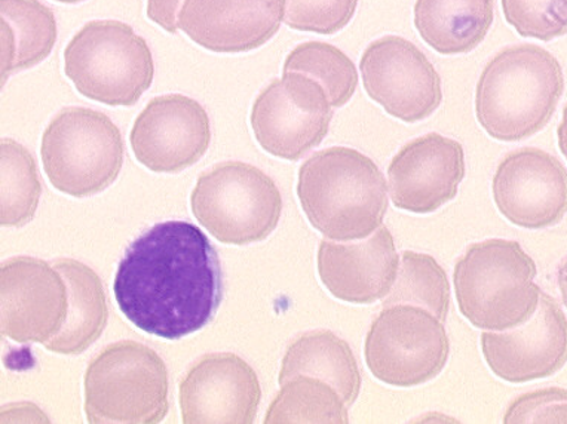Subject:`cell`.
I'll return each instance as SVG.
<instances>
[{"instance_id": "obj_27", "label": "cell", "mask_w": 567, "mask_h": 424, "mask_svg": "<svg viewBox=\"0 0 567 424\" xmlns=\"http://www.w3.org/2000/svg\"><path fill=\"white\" fill-rule=\"evenodd\" d=\"M2 19L12 25L19 43L16 72L41 64L54 50L59 28L54 11L41 0H0Z\"/></svg>"}, {"instance_id": "obj_2", "label": "cell", "mask_w": 567, "mask_h": 424, "mask_svg": "<svg viewBox=\"0 0 567 424\" xmlns=\"http://www.w3.org/2000/svg\"><path fill=\"white\" fill-rule=\"evenodd\" d=\"M298 196L313 229L338 242L372 236L390 204L386 178L374 161L342 146L324 148L303 162Z\"/></svg>"}, {"instance_id": "obj_35", "label": "cell", "mask_w": 567, "mask_h": 424, "mask_svg": "<svg viewBox=\"0 0 567 424\" xmlns=\"http://www.w3.org/2000/svg\"><path fill=\"white\" fill-rule=\"evenodd\" d=\"M54 2L65 3V6H75V3L86 2V0H54Z\"/></svg>"}, {"instance_id": "obj_23", "label": "cell", "mask_w": 567, "mask_h": 424, "mask_svg": "<svg viewBox=\"0 0 567 424\" xmlns=\"http://www.w3.org/2000/svg\"><path fill=\"white\" fill-rule=\"evenodd\" d=\"M265 423L348 424V405L324 380L296 375L281 384V391L269 405Z\"/></svg>"}, {"instance_id": "obj_32", "label": "cell", "mask_w": 567, "mask_h": 424, "mask_svg": "<svg viewBox=\"0 0 567 424\" xmlns=\"http://www.w3.org/2000/svg\"><path fill=\"white\" fill-rule=\"evenodd\" d=\"M17 55H19V43H17L16 30L6 19H2V86L16 72Z\"/></svg>"}, {"instance_id": "obj_7", "label": "cell", "mask_w": 567, "mask_h": 424, "mask_svg": "<svg viewBox=\"0 0 567 424\" xmlns=\"http://www.w3.org/2000/svg\"><path fill=\"white\" fill-rule=\"evenodd\" d=\"M124 155L120 128L93 108H61L43 131L41 156L48 180L73 198H89L112 186Z\"/></svg>"}, {"instance_id": "obj_21", "label": "cell", "mask_w": 567, "mask_h": 424, "mask_svg": "<svg viewBox=\"0 0 567 424\" xmlns=\"http://www.w3.org/2000/svg\"><path fill=\"white\" fill-rule=\"evenodd\" d=\"M52 266L68 283L69 313L59 334L43 347L59 355H81L97 342L107 325L106 292L99 275L81 261L61 259Z\"/></svg>"}, {"instance_id": "obj_18", "label": "cell", "mask_w": 567, "mask_h": 424, "mask_svg": "<svg viewBox=\"0 0 567 424\" xmlns=\"http://www.w3.org/2000/svg\"><path fill=\"white\" fill-rule=\"evenodd\" d=\"M286 0H185L178 30L216 54L259 50L286 20Z\"/></svg>"}, {"instance_id": "obj_9", "label": "cell", "mask_w": 567, "mask_h": 424, "mask_svg": "<svg viewBox=\"0 0 567 424\" xmlns=\"http://www.w3.org/2000/svg\"><path fill=\"white\" fill-rule=\"evenodd\" d=\"M451 355L446 328L429 310L412 304L383 308L365 335L370 373L394 387L421 386L442 373Z\"/></svg>"}, {"instance_id": "obj_31", "label": "cell", "mask_w": 567, "mask_h": 424, "mask_svg": "<svg viewBox=\"0 0 567 424\" xmlns=\"http://www.w3.org/2000/svg\"><path fill=\"white\" fill-rule=\"evenodd\" d=\"M185 0H147V19L169 34H177V17Z\"/></svg>"}, {"instance_id": "obj_34", "label": "cell", "mask_w": 567, "mask_h": 424, "mask_svg": "<svg viewBox=\"0 0 567 424\" xmlns=\"http://www.w3.org/2000/svg\"><path fill=\"white\" fill-rule=\"evenodd\" d=\"M557 282L558 288H560L563 303H565L567 308V257H565L560 266H558Z\"/></svg>"}, {"instance_id": "obj_29", "label": "cell", "mask_w": 567, "mask_h": 424, "mask_svg": "<svg viewBox=\"0 0 567 424\" xmlns=\"http://www.w3.org/2000/svg\"><path fill=\"white\" fill-rule=\"evenodd\" d=\"M286 24L298 32L339 33L355 15L359 0H286Z\"/></svg>"}, {"instance_id": "obj_16", "label": "cell", "mask_w": 567, "mask_h": 424, "mask_svg": "<svg viewBox=\"0 0 567 424\" xmlns=\"http://www.w3.org/2000/svg\"><path fill=\"white\" fill-rule=\"evenodd\" d=\"M261 401L256 371L234 353H212L178 386L185 424H252Z\"/></svg>"}, {"instance_id": "obj_10", "label": "cell", "mask_w": 567, "mask_h": 424, "mask_svg": "<svg viewBox=\"0 0 567 424\" xmlns=\"http://www.w3.org/2000/svg\"><path fill=\"white\" fill-rule=\"evenodd\" d=\"M331 120L333 106L321 83L298 72L270 81L252 103L250 116L260 147L293 162L320 146Z\"/></svg>"}, {"instance_id": "obj_20", "label": "cell", "mask_w": 567, "mask_h": 424, "mask_svg": "<svg viewBox=\"0 0 567 424\" xmlns=\"http://www.w3.org/2000/svg\"><path fill=\"white\" fill-rule=\"evenodd\" d=\"M495 19V0H416L414 28L442 55L468 54Z\"/></svg>"}, {"instance_id": "obj_4", "label": "cell", "mask_w": 567, "mask_h": 424, "mask_svg": "<svg viewBox=\"0 0 567 424\" xmlns=\"http://www.w3.org/2000/svg\"><path fill=\"white\" fill-rule=\"evenodd\" d=\"M535 260L517 240L470 245L453 272L460 312L483 331H507L525 323L539 304Z\"/></svg>"}, {"instance_id": "obj_26", "label": "cell", "mask_w": 567, "mask_h": 424, "mask_svg": "<svg viewBox=\"0 0 567 424\" xmlns=\"http://www.w3.org/2000/svg\"><path fill=\"white\" fill-rule=\"evenodd\" d=\"M282 70L284 73H303L320 82L333 108L351 102L359 86V72L353 61L338 46L327 42L300 43L287 55Z\"/></svg>"}, {"instance_id": "obj_12", "label": "cell", "mask_w": 567, "mask_h": 424, "mask_svg": "<svg viewBox=\"0 0 567 424\" xmlns=\"http://www.w3.org/2000/svg\"><path fill=\"white\" fill-rule=\"evenodd\" d=\"M69 313L68 283L34 257H12L0 269V328L17 343L51 342Z\"/></svg>"}, {"instance_id": "obj_13", "label": "cell", "mask_w": 567, "mask_h": 424, "mask_svg": "<svg viewBox=\"0 0 567 424\" xmlns=\"http://www.w3.org/2000/svg\"><path fill=\"white\" fill-rule=\"evenodd\" d=\"M135 159L154 173L176 174L203 159L212 143L205 107L183 94L152 99L130 134Z\"/></svg>"}, {"instance_id": "obj_28", "label": "cell", "mask_w": 567, "mask_h": 424, "mask_svg": "<svg viewBox=\"0 0 567 424\" xmlns=\"http://www.w3.org/2000/svg\"><path fill=\"white\" fill-rule=\"evenodd\" d=\"M505 20L523 38L549 42L567 34V0H501Z\"/></svg>"}, {"instance_id": "obj_14", "label": "cell", "mask_w": 567, "mask_h": 424, "mask_svg": "<svg viewBox=\"0 0 567 424\" xmlns=\"http://www.w3.org/2000/svg\"><path fill=\"white\" fill-rule=\"evenodd\" d=\"M499 213L523 229H547L567 214V169L538 147H522L501 161L492 182Z\"/></svg>"}, {"instance_id": "obj_8", "label": "cell", "mask_w": 567, "mask_h": 424, "mask_svg": "<svg viewBox=\"0 0 567 424\" xmlns=\"http://www.w3.org/2000/svg\"><path fill=\"white\" fill-rule=\"evenodd\" d=\"M190 205L200 226L238 247L269 238L282 214L281 192L272 178L241 161L220 162L200 174Z\"/></svg>"}, {"instance_id": "obj_11", "label": "cell", "mask_w": 567, "mask_h": 424, "mask_svg": "<svg viewBox=\"0 0 567 424\" xmlns=\"http://www.w3.org/2000/svg\"><path fill=\"white\" fill-rule=\"evenodd\" d=\"M360 72L369 97L405 124L426 120L443 102L442 77L434 64L413 42L395 34L365 48Z\"/></svg>"}, {"instance_id": "obj_22", "label": "cell", "mask_w": 567, "mask_h": 424, "mask_svg": "<svg viewBox=\"0 0 567 424\" xmlns=\"http://www.w3.org/2000/svg\"><path fill=\"white\" fill-rule=\"evenodd\" d=\"M296 375L324 380L352 406L359 400L361 378L359 362L351 347L331 331L305 332L287 349L279 371V384Z\"/></svg>"}, {"instance_id": "obj_19", "label": "cell", "mask_w": 567, "mask_h": 424, "mask_svg": "<svg viewBox=\"0 0 567 424\" xmlns=\"http://www.w3.org/2000/svg\"><path fill=\"white\" fill-rule=\"evenodd\" d=\"M317 260L318 275L330 294L352 304L385 299L400 268L394 238L386 226L361 240L322 239Z\"/></svg>"}, {"instance_id": "obj_3", "label": "cell", "mask_w": 567, "mask_h": 424, "mask_svg": "<svg viewBox=\"0 0 567 424\" xmlns=\"http://www.w3.org/2000/svg\"><path fill=\"white\" fill-rule=\"evenodd\" d=\"M565 91L556 56L538 45L504 48L488 60L475 90V115L492 138L522 142L551 121Z\"/></svg>"}, {"instance_id": "obj_30", "label": "cell", "mask_w": 567, "mask_h": 424, "mask_svg": "<svg viewBox=\"0 0 567 424\" xmlns=\"http://www.w3.org/2000/svg\"><path fill=\"white\" fill-rule=\"evenodd\" d=\"M504 423H567V391L545 387L523 393L509 404Z\"/></svg>"}, {"instance_id": "obj_17", "label": "cell", "mask_w": 567, "mask_h": 424, "mask_svg": "<svg viewBox=\"0 0 567 424\" xmlns=\"http://www.w3.org/2000/svg\"><path fill=\"white\" fill-rule=\"evenodd\" d=\"M465 173L460 142L437 133L422 135L404 144L388 166L392 204L421 216L433 214L456 198Z\"/></svg>"}, {"instance_id": "obj_5", "label": "cell", "mask_w": 567, "mask_h": 424, "mask_svg": "<svg viewBox=\"0 0 567 424\" xmlns=\"http://www.w3.org/2000/svg\"><path fill=\"white\" fill-rule=\"evenodd\" d=\"M64 73L85 99L133 107L154 83V55L130 24L93 20L65 46Z\"/></svg>"}, {"instance_id": "obj_33", "label": "cell", "mask_w": 567, "mask_h": 424, "mask_svg": "<svg viewBox=\"0 0 567 424\" xmlns=\"http://www.w3.org/2000/svg\"><path fill=\"white\" fill-rule=\"evenodd\" d=\"M557 138H558V147H560L563 155H565V157L567 159V104H566L565 108H563L561 122L557 128Z\"/></svg>"}, {"instance_id": "obj_15", "label": "cell", "mask_w": 567, "mask_h": 424, "mask_svg": "<svg viewBox=\"0 0 567 424\" xmlns=\"http://www.w3.org/2000/svg\"><path fill=\"white\" fill-rule=\"evenodd\" d=\"M482 351L488 369L504 382L551 378L567 362L566 314L540 290L538 308L525 323L505 332H483Z\"/></svg>"}, {"instance_id": "obj_24", "label": "cell", "mask_w": 567, "mask_h": 424, "mask_svg": "<svg viewBox=\"0 0 567 424\" xmlns=\"http://www.w3.org/2000/svg\"><path fill=\"white\" fill-rule=\"evenodd\" d=\"M412 304L426 309L443 323L451 309V283L446 270L430 254L404 251L399 273L382 308Z\"/></svg>"}, {"instance_id": "obj_1", "label": "cell", "mask_w": 567, "mask_h": 424, "mask_svg": "<svg viewBox=\"0 0 567 424\" xmlns=\"http://www.w3.org/2000/svg\"><path fill=\"white\" fill-rule=\"evenodd\" d=\"M113 292L138 330L181 340L207 327L224 301L219 254L198 226L158 223L125 249Z\"/></svg>"}, {"instance_id": "obj_6", "label": "cell", "mask_w": 567, "mask_h": 424, "mask_svg": "<svg viewBox=\"0 0 567 424\" xmlns=\"http://www.w3.org/2000/svg\"><path fill=\"white\" fill-rule=\"evenodd\" d=\"M84 389L91 424H156L168 414L167 366L134 340L103 349L86 369Z\"/></svg>"}, {"instance_id": "obj_25", "label": "cell", "mask_w": 567, "mask_h": 424, "mask_svg": "<svg viewBox=\"0 0 567 424\" xmlns=\"http://www.w3.org/2000/svg\"><path fill=\"white\" fill-rule=\"evenodd\" d=\"M0 168H2V198H0V225L21 227L33 220L42 185L37 161L32 153L12 138L0 143Z\"/></svg>"}]
</instances>
